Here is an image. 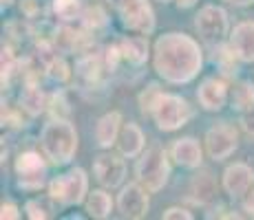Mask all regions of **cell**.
I'll return each instance as SVG.
<instances>
[{"instance_id":"cell-1","label":"cell","mask_w":254,"mask_h":220,"mask_svg":"<svg viewBox=\"0 0 254 220\" xmlns=\"http://www.w3.org/2000/svg\"><path fill=\"white\" fill-rule=\"evenodd\" d=\"M157 75L168 84H188L199 75L203 64L201 46L186 33L170 31L157 38L153 48Z\"/></svg>"},{"instance_id":"cell-2","label":"cell","mask_w":254,"mask_h":220,"mask_svg":"<svg viewBox=\"0 0 254 220\" xmlns=\"http://www.w3.org/2000/svg\"><path fill=\"white\" fill-rule=\"evenodd\" d=\"M40 143L53 165H66L77 152V132L66 119H51L42 128Z\"/></svg>"},{"instance_id":"cell-3","label":"cell","mask_w":254,"mask_h":220,"mask_svg":"<svg viewBox=\"0 0 254 220\" xmlns=\"http://www.w3.org/2000/svg\"><path fill=\"white\" fill-rule=\"evenodd\" d=\"M135 176L148 192H159L170 176V163L168 154L159 143H153L144 154L139 156L135 165Z\"/></svg>"},{"instance_id":"cell-4","label":"cell","mask_w":254,"mask_h":220,"mask_svg":"<svg viewBox=\"0 0 254 220\" xmlns=\"http://www.w3.org/2000/svg\"><path fill=\"white\" fill-rule=\"evenodd\" d=\"M49 196L60 207H73L80 205L89 196V176L82 168H73L71 172L58 176L49 183Z\"/></svg>"},{"instance_id":"cell-5","label":"cell","mask_w":254,"mask_h":220,"mask_svg":"<svg viewBox=\"0 0 254 220\" xmlns=\"http://www.w3.org/2000/svg\"><path fill=\"white\" fill-rule=\"evenodd\" d=\"M109 4L126 29L141 36H150L155 31V13L148 0H109Z\"/></svg>"},{"instance_id":"cell-6","label":"cell","mask_w":254,"mask_h":220,"mask_svg":"<svg viewBox=\"0 0 254 220\" xmlns=\"http://www.w3.org/2000/svg\"><path fill=\"white\" fill-rule=\"evenodd\" d=\"M150 115H153L159 130L173 132L186 126V121L190 119V106L184 97L173 95V92H162Z\"/></svg>"},{"instance_id":"cell-7","label":"cell","mask_w":254,"mask_h":220,"mask_svg":"<svg viewBox=\"0 0 254 220\" xmlns=\"http://www.w3.org/2000/svg\"><path fill=\"white\" fill-rule=\"evenodd\" d=\"M16 176H18V187L27 189V192H36V189L45 187L47 183V163L38 152H22L16 161Z\"/></svg>"},{"instance_id":"cell-8","label":"cell","mask_w":254,"mask_h":220,"mask_svg":"<svg viewBox=\"0 0 254 220\" xmlns=\"http://www.w3.org/2000/svg\"><path fill=\"white\" fill-rule=\"evenodd\" d=\"M194 27L206 42L219 44L228 33V13L217 4H206V7L199 9Z\"/></svg>"},{"instance_id":"cell-9","label":"cell","mask_w":254,"mask_h":220,"mask_svg":"<svg viewBox=\"0 0 254 220\" xmlns=\"http://www.w3.org/2000/svg\"><path fill=\"white\" fill-rule=\"evenodd\" d=\"M148 189L139 183H128L122 187L120 196H117V209L124 218H133V220H139L148 214Z\"/></svg>"},{"instance_id":"cell-10","label":"cell","mask_w":254,"mask_h":220,"mask_svg":"<svg viewBox=\"0 0 254 220\" xmlns=\"http://www.w3.org/2000/svg\"><path fill=\"white\" fill-rule=\"evenodd\" d=\"M237 141H239V134L234 130V126L230 124L212 126L206 132V150H208L210 159H214V161L228 159L237 150Z\"/></svg>"},{"instance_id":"cell-11","label":"cell","mask_w":254,"mask_h":220,"mask_svg":"<svg viewBox=\"0 0 254 220\" xmlns=\"http://www.w3.org/2000/svg\"><path fill=\"white\" fill-rule=\"evenodd\" d=\"M93 174H95V180L102 185V187H120L122 180L126 176V165L124 159L120 154H100L93 163Z\"/></svg>"},{"instance_id":"cell-12","label":"cell","mask_w":254,"mask_h":220,"mask_svg":"<svg viewBox=\"0 0 254 220\" xmlns=\"http://www.w3.org/2000/svg\"><path fill=\"white\" fill-rule=\"evenodd\" d=\"M197 99H199V104H201L203 110L219 112L223 106H226V101H228V86H226V82L219 80V77H206V80L199 84Z\"/></svg>"},{"instance_id":"cell-13","label":"cell","mask_w":254,"mask_h":220,"mask_svg":"<svg viewBox=\"0 0 254 220\" xmlns=\"http://www.w3.org/2000/svg\"><path fill=\"white\" fill-rule=\"evenodd\" d=\"M254 185V170L246 163H232L223 172V189L232 198H243V194Z\"/></svg>"},{"instance_id":"cell-14","label":"cell","mask_w":254,"mask_h":220,"mask_svg":"<svg viewBox=\"0 0 254 220\" xmlns=\"http://www.w3.org/2000/svg\"><path fill=\"white\" fill-rule=\"evenodd\" d=\"M170 156L177 165L182 168H188V170H194L201 165V159H203V152H201V145H199L197 139L192 136H184V139H177L170 148Z\"/></svg>"},{"instance_id":"cell-15","label":"cell","mask_w":254,"mask_h":220,"mask_svg":"<svg viewBox=\"0 0 254 220\" xmlns=\"http://www.w3.org/2000/svg\"><path fill=\"white\" fill-rule=\"evenodd\" d=\"M230 46L241 62H254V22H239L234 27Z\"/></svg>"},{"instance_id":"cell-16","label":"cell","mask_w":254,"mask_h":220,"mask_svg":"<svg viewBox=\"0 0 254 220\" xmlns=\"http://www.w3.org/2000/svg\"><path fill=\"white\" fill-rule=\"evenodd\" d=\"M217 194H219V185L210 172L203 170V172L192 176V180H190V198L197 205H210L217 198Z\"/></svg>"},{"instance_id":"cell-17","label":"cell","mask_w":254,"mask_h":220,"mask_svg":"<svg viewBox=\"0 0 254 220\" xmlns=\"http://www.w3.org/2000/svg\"><path fill=\"white\" fill-rule=\"evenodd\" d=\"M117 150L126 159H135V156L141 154V150H144V132H141L137 124L122 126L120 139H117Z\"/></svg>"},{"instance_id":"cell-18","label":"cell","mask_w":254,"mask_h":220,"mask_svg":"<svg viewBox=\"0 0 254 220\" xmlns=\"http://www.w3.org/2000/svg\"><path fill=\"white\" fill-rule=\"evenodd\" d=\"M120 53L122 60H126L130 66H141L148 60V38L146 36H130V38H122L120 40Z\"/></svg>"},{"instance_id":"cell-19","label":"cell","mask_w":254,"mask_h":220,"mask_svg":"<svg viewBox=\"0 0 254 220\" xmlns=\"http://www.w3.org/2000/svg\"><path fill=\"white\" fill-rule=\"evenodd\" d=\"M122 132V115L120 112H109L104 115L95 126V141L100 148H111L117 143Z\"/></svg>"},{"instance_id":"cell-20","label":"cell","mask_w":254,"mask_h":220,"mask_svg":"<svg viewBox=\"0 0 254 220\" xmlns=\"http://www.w3.org/2000/svg\"><path fill=\"white\" fill-rule=\"evenodd\" d=\"M102 71H104V64H102V57L100 55H84L77 60L75 64V75L80 77V80H84L86 84H95L97 80H100Z\"/></svg>"},{"instance_id":"cell-21","label":"cell","mask_w":254,"mask_h":220,"mask_svg":"<svg viewBox=\"0 0 254 220\" xmlns=\"http://www.w3.org/2000/svg\"><path fill=\"white\" fill-rule=\"evenodd\" d=\"M86 212L93 218H109L111 212H113V198L104 189H95L86 196Z\"/></svg>"},{"instance_id":"cell-22","label":"cell","mask_w":254,"mask_h":220,"mask_svg":"<svg viewBox=\"0 0 254 220\" xmlns=\"http://www.w3.org/2000/svg\"><path fill=\"white\" fill-rule=\"evenodd\" d=\"M20 106H22V110H24V112H29L31 117H36V115H40V112L45 110V106H47V97H45V92H42L36 84H27V86L22 88Z\"/></svg>"},{"instance_id":"cell-23","label":"cell","mask_w":254,"mask_h":220,"mask_svg":"<svg viewBox=\"0 0 254 220\" xmlns=\"http://www.w3.org/2000/svg\"><path fill=\"white\" fill-rule=\"evenodd\" d=\"M254 106V84L252 82H239L232 90V108L243 112Z\"/></svg>"},{"instance_id":"cell-24","label":"cell","mask_w":254,"mask_h":220,"mask_svg":"<svg viewBox=\"0 0 254 220\" xmlns=\"http://www.w3.org/2000/svg\"><path fill=\"white\" fill-rule=\"evenodd\" d=\"M53 13L64 22H71V20H75V18L84 16L80 0H53Z\"/></svg>"},{"instance_id":"cell-25","label":"cell","mask_w":254,"mask_h":220,"mask_svg":"<svg viewBox=\"0 0 254 220\" xmlns=\"http://www.w3.org/2000/svg\"><path fill=\"white\" fill-rule=\"evenodd\" d=\"M24 212H27L29 218L33 220H45L51 216L53 212V198H31L27 200V205H24Z\"/></svg>"},{"instance_id":"cell-26","label":"cell","mask_w":254,"mask_h":220,"mask_svg":"<svg viewBox=\"0 0 254 220\" xmlns=\"http://www.w3.org/2000/svg\"><path fill=\"white\" fill-rule=\"evenodd\" d=\"M77 42H80V33H77L75 29L60 27L56 31V46L60 48L62 53H73L77 48Z\"/></svg>"},{"instance_id":"cell-27","label":"cell","mask_w":254,"mask_h":220,"mask_svg":"<svg viewBox=\"0 0 254 220\" xmlns=\"http://www.w3.org/2000/svg\"><path fill=\"white\" fill-rule=\"evenodd\" d=\"M159 95H162V90H159L157 84H150L146 90L139 92V108L144 115H150V112H153V106L157 104Z\"/></svg>"},{"instance_id":"cell-28","label":"cell","mask_w":254,"mask_h":220,"mask_svg":"<svg viewBox=\"0 0 254 220\" xmlns=\"http://www.w3.org/2000/svg\"><path fill=\"white\" fill-rule=\"evenodd\" d=\"M45 68H47V73L53 77V80H58V82L69 80V66L64 64V60H62V57H58V55H56Z\"/></svg>"},{"instance_id":"cell-29","label":"cell","mask_w":254,"mask_h":220,"mask_svg":"<svg viewBox=\"0 0 254 220\" xmlns=\"http://www.w3.org/2000/svg\"><path fill=\"white\" fill-rule=\"evenodd\" d=\"M84 24L89 29H100V27H106V13L102 11V9H97V7H93L89 9V11H84Z\"/></svg>"},{"instance_id":"cell-30","label":"cell","mask_w":254,"mask_h":220,"mask_svg":"<svg viewBox=\"0 0 254 220\" xmlns=\"http://www.w3.org/2000/svg\"><path fill=\"white\" fill-rule=\"evenodd\" d=\"M164 218L166 220H192V214L184 207H170L164 212Z\"/></svg>"},{"instance_id":"cell-31","label":"cell","mask_w":254,"mask_h":220,"mask_svg":"<svg viewBox=\"0 0 254 220\" xmlns=\"http://www.w3.org/2000/svg\"><path fill=\"white\" fill-rule=\"evenodd\" d=\"M241 128L246 130L248 134L254 136V106L241 112Z\"/></svg>"},{"instance_id":"cell-32","label":"cell","mask_w":254,"mask_h":220,"mask_svg":"<svg viewBox=\"0 0 254 220\" xmlns=\"http://www.w3.org/2000/svg\"><path fill=\"white\" fill-rule=\"evenodd\" d=\"M0 218H20V212H18V207L13 203H2V207H0Z\"/></svg>"},{"instance_id":"cell-33","label":"cell","mask_w":254,"mask_h":220,"mask_svg":"<svg viewBox=\"0 0 254 220\" xmlns=\"http://www.w3.org/2000/svg\"><path fill=\"white\" fill-rule=\"evenodd\" d=\"M243 209H246L250 216H254V185L243 194Z\"/></svg>"},{"instance_id":"cell-34","label":"cell","mask_w":254,"mask_h":220,"mask_svg":"<svg viewBox=\"0 0 254 220\" xmlns=\"http://www.w3.org/2000/svg\"><path fill=\"white\" fill-rule=\"evenodd\" d=\"M226 2H230V4H237V7H248V4H252L254 0H226Z\"/></svg>"},{"instance_id":"cell-35","label":"cell","mask_w":254,"mask_h":220,"mask_svg":"<svg viewBox=\"0 0 254 220\" xmlns=\"http://www.w3.org/2000/svg\"><path fill=\"white\" fill-rule=\"evenodd\" d=\"M194 2H197V0H177V7L179 9H188V7H192Z\"/></svg>"},{"instance_id":"cell-36","label":"cell","mask_w":254,"mask_h":220,"mask_svg":"<svg viewBox=\"0 0 254 220\" xmlns=\"http://www.w3.org/2000/svg\"><path fill=\"white\" fill-rule=\"evenodd\" d=\"M162 2H170V0H162Z\"/></svg>"}]
</instances>
